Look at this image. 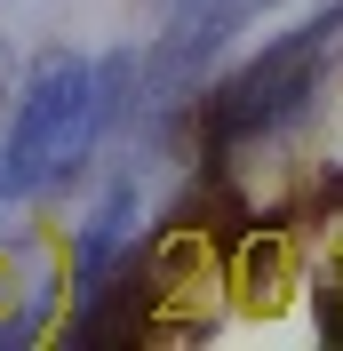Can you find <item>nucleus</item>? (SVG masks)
<instances>
[{
  "label": "nucleus",
  "mask_w": 343,
  "mask_h": 351,
  "mask_svg": "<svg viewBox=\"0 0 343 351\" xmlns=\"http://www.w3.org/2000/svg\"><path fill=\"white\" fill-rule=\"evenodd\" d=\"M128 72H136V56L88 64L72 48H56V56L32 64L16 112H8V136H0V208H24V199H40L48 184H64L80 168L88 144L112 128Z\"/></svg>",
  "instance_id": "nucleus-1"
},
{
  "label": "nucleus",
  "mask_w": 343,
  "mask_h": 351,
  "mask_svg": "<svg viewBox=\"0 0 343 351\" xmlns=\"http://www.w3.org/2000/svg\"><path fill=\"white\" fill-rule=\"evenodd\" d=\"M327 199H335V208H343V168H335V176H327Z\"/></svg>",
  "instance_id": "nucleus-4"
},
{
  "label": "nucleus",
  "mask_w": 343,
  "mask_h": 351,
  "mask_svg": "<svg viewBox=\"0 0 343 351\" xmlns=\"http://www.w3.org/2000/svg\"><path fill=\"white\" fill-rule=\"evenodd\" d=\"M136 256V176H120L104 199H96V216L80 223V240H72V287H96L112 271V263H128Z\"/></svg>",
  "instance_id": "nucleus-3"
},
{
  "label": "nucleus",
  "mask_w": 343,
  "mask_h": 351,
  "mask_svg": "<svg viewBox=\"0 0 343 351\" xmlns=\"http://www.w3.org/2000/svg\"><path fill=\"white\" fill-rule=\"evenodd\" d=\"M343 48V0L311 8L303 24H287L279 40H263L232 80L208 96V144L215 152H232V144H263V136L296 128L311 96H320V72L327 56Z\"/></svg>",
  "instance_id": "nucleus-2"
}]
</instances>
